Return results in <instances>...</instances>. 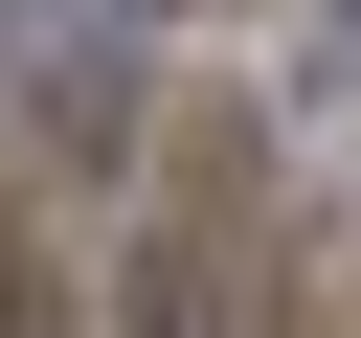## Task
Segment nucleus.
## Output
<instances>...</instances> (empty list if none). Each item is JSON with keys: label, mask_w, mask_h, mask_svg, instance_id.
Masks as SVG:
<instances>
[{"label": "nucleus", "mask_w": 361, "mask_h": 338, "mask_svg": "<svg viewBox=\"0 0 361 338\" xmlns=\"http://www.w3.org/2000/svg\"><path fill=\"white\" fill-rule=\"evenodd\" d=\"M316 90H361V0H316Z\"/></svg>", "instance_id": "f257e3e1"}]
</instances>
